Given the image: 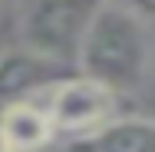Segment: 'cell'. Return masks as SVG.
Here are the masks:
<instances>
[{
	"label": "cell",
	"mask_w": 155,
	"mask_h": 152,
	"mask_svg": "<svg viewBox=\"0 0 155 152\" xmlns=\"http://www.w3.org/2000/svg\"><path fill=\"white\" fill-rule=\"evenodd\" d=\"M149 63H152V40L145 23L135 13L106 0L83 36L76 69L119 96L135 93L145 83Z\"/></svg>",
	"instance_id": "6da1fadb"
},
{
	"label": "cell",
	"mask_w": 155,
	"mask_h": 152,
	"mask_svg": "<svg viewBox=\"0 0 155 152\" xmlns=\"http://www.w3.org/2000/svg\"><path fill=\"white\" fill-rule=\"evenodd\" d=\"M102 3L106 0H33L20 23V40L46 60L76 66L83 36Z\"/></svg>",
	"instance_id": "7a4b0ae2"
},
{
	"label": "cell",
	"mask_w": 155,
	"mask_h": 152,
	"mask_svg": "<svg viewBox=\"0 0 155 152\" xmlns=\"http://www.w3.org/2000/svg\"><path fill=\"white\" fill-rule=\"evenodd\" d=\"M46 109H50L56 136L76 139L112 119L116 93L79 73V76H66L46 90Z\"/></svg>",
	"instance_id": "3957f363"
},
{
	"label": "cell",
	"mask_w": 155,
	"mask_h": 152,
	"mask_svg": "<svg viewBox=\"0 0 155 152\" xmlns=\"http://www.w3.org/2000/svg\"><path fill=\"white\" fill-rule=\"evenodd\" d=\"M66 73V66L56 60H46L27 46L0 53V113L20 99H30L36 93H46L56 86Z\"/></svg>",
	"instance_id": "277c9868"
},
{
	"label": "cell",
	"mask_w": 155,
	"mask_h": 152,
	"mask_svg": "<svg viewBox=\"0 0 155 152\" xmlns=\"http://www.w3.org/2000/svg\"><path fill=\"white\" fill-rule=\"evenodd\" d=\"M0 139L10 152H40L56 139V129L50 119L46 103L36 96L20 99L0 113Z\"/></svg>",
	"instance_id": "5b68a950"
},
{
	"label": "cell",
	"mask_w": 155,
	"mask_h": 152,
	"mask_svg": "<svg viewBox=\"0 0 155 152\" xmlns=\"http://www.w3.org/2000/svg\"><path fill=\"white\" fill-rule=\"evenodd\" d=\"M66 152H155V119L122 116L66 142Z\"/></svg>",
	"instance_id": "8992f818"
},
{
	"label": "cell",
	"mask_w": 155,
	"mask_h": 152,
	"mask_svg": "<svg viewBox=\"0 0 155 152\" xmlns=\"http://www.w3.org/2000/svg\"><path fill=\"white\" fill-rule=\"evenodd\" d=\"M116 7H122L129 13H135L142 23H155V0H109Z\"/></svg>",
	"instance_id": "52a82bcc"
},
{
	"label": "cell",
	"mask_w": 155,
	"mask_h": 152,
	"mask_svg": "<svg viewBox=\"0 0 155 152\" xmlns=\"http://www.w3.org/2000/svg\"><path fill=\"white\" fill-rule=\"evenodd\" d=\"M0 152H10V149H7V146H3V139H0Z\"/></svg>",
	"instance_id": "ba28073f"
}]
</instances>
